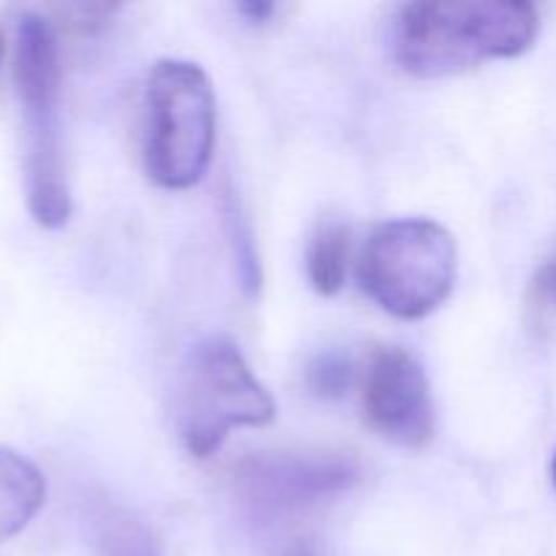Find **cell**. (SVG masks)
Returning a JSON list of instances; mask_svg holds the SVG:
<instances>
[{
	"instance_id": "cell-1",
	"label": "cell",
	"mask_w": 556,
	"mask_h": 556,
	"mask_svg": "<svg viewBox=\"0 0 556 556\" xmlns=\"http://www.w3.org/2000/svg\"><path fill=\"white\" fill-rule=\"evenodd\" d=\"M538 9L521 0L407 3L394 20L391 49L407 74L438 79L483 60L527 52L538 38Z\"/></svg>"
},
{
	"instance_id": "cell-2",
	"label": "cell",
	"mask_w": 556,
	"mask_h": 556,
	"mask_svg": "<svg viewBox=\"0 0 556 556\" xmlns=\"http://www.w3.org/2000/svg\"><path fill=\"white\" fill-rule=\"evenodd\" d=\"M14 81L22 109L27 210L38 226L63 228L71 217V188L60 125V60L52 27L41 14L20 16Z\"/></svg>"
},
{
	"instance_id": "cell-3",
	"label": "cell",
	"mask_w": 556,
	"mask_h": 556,
	"mask_svg": "<svg viewBox=\"0 0 556 556\" xmlns=\"http://www.w3.org/2000/svg\"><path fill=\"white\" fill-rule=\"evenodd\" d=\"M275 421V400L228 337L195 342L179 367L174 429L195 459H210L228 434Z\"/></svg>"
},
{
	"instance_id": "cell-4",
	"label": "cell",
	"mask_w": 556,
	"mask_h": 556,
	"mask_svg": "<svg viewBox=\"0 0 556 556\" xmlns=\"http://www.w3.org/2000/svg\"><path fill=\"white\" fill-rule=\"evenodd\" d=\"M217 103L210 76L190 60H161L144 92L147 177L166 190H188L206 174L215 150Z\"/></svg>"
},
{
	"instance_id": "cell-5",
	"label": "cell",
	"mask_w": 556,
	"mask_h": 556,
	"mask_svg": "<svg viewBox=\"0 0 556 556\" xmlns=\"http://www.w3.org/2000/svg\"><path fill=\"white\" fill-rule=\"evenodd\" d=\"M358 282L394 318H427L456 282L454 237L427 217L383 223L369 233L358 255Z\"/></svg>"
},
{
	"instance_id": "cell-6",
	"label": "cell",
	"mask_w": 556,
	"mask_h": 556,
	"mask_svg": "<svg viewBox=\"0 0 556 556\" xmlns=\"http://www.w3.org/2000/svg\"><path fill=\"white\" fill-rule=\"evenodd\" d=\"M356 478L342 454H255L239 465L237 494L255 519L277 521L348 492Z\"/></svg>"
},
{
	"instance_id": "cell-7",
	"label": "cell",
	"mask_w": 556,
	"mask_h": 556,
	"mask_svg": "<svg viewBox=\"0 0 556 556\" xmlns=\"http://www.w3.org/2000/svg\"><path fill=\"white\" fill-rule=\"evenodd\" d=\"M364 416L369 427L402 448H424L434 434L427 372L402 348L372 351L364 372Z\"/></svg>"
},
{
	"instance_id": "cell-8",
	"label": "cell",
	"mask_w": 556,
	"mask_h": 556,
	"mask_svg": "<svg viewBox=\"0 0 556 556\" xmlns=\"http://www.w3.org/2000/svg\"><path fill=\"white\" fill-rule=\"evenodd\" d=\"M43 476L30 459L0 445V543L20 535L43 505Z\"/></svg>"
},
{
	"instance_id": "cell-9",
	"label": "cell",
	"mask_w": 556,
	"mask_h": 556,
	"mask_svg": "<svg viewBox=\"0 0 556 556\" xmlns=\"http://www.w3.org/2000/svg\"><path fill=\"white\" fill-rule=\"evenodd\" d=\"M348 255H351V228L342 220H324L307 244L309 286L320 296H334L345 286Z\"/></svg>"
},
{
	"instance_id": "cell-10",
	"label": "cell",
	"mask_w": 556,
	"mask_h": 556,
	"mask_svg": "<svg viewBox=\"0 0 556 556\" xmlns=\"http://www.w3.org/2000/svg\"><path fill=\"white\" fill-rule=\"evenodd\" d=\"M98 556H163V543L150 525L117 505L96 514Z\"/></svg>"
},
{
	"instance_id": "cell-11",
	"label": "cell",
	"mask_w": 556,
	"mask_h": 556,
	"mask_svg": "<svg viewBox=\"0 0 556 556\" xmlns=\"http://www.w3.org/2000/svg\"><path fill=\"white\" fill-rule=\"evenodd\" d=\"M223 212H226V231L231 237V250L233 258H237V275L242 280L244 293L255 296L261 291V261L255 253L253 231H250L248 220L242 217L231 193H226V199H223Z\"/></svg>"
},
{
	"instance_id": "cell-12",
	"label": "cell",
	"mask_w": 556,
	"mask_h": 556,
	"mask_svg": "<svg viewBox=\"0 0 556 556\" xmlns=\"http://www.w3.org/2000/svg\"><path fill=\"white\" fill-rule=\"evenodd\" d=\"M353 383V364L351 358L337 351L318 353L307 367V386L315 396L324 400H337L345 394Z\"/></svg>"
},
{
	"instance_id": "cell-13",
	"label": "cell",
	"mask_w": 556,
	"mask_h": 556,
	"mask_svg": "<svg viewBox=\"0 0 556 556\" xmlns=\"http://www.w3.org/2000/svg\"><path fill=\"white\" fill-rule=\"evenodd\" d=\"M535 286H538V293H541L548 304H554L556 307V258L548 261V264L543 266L541 275H538Z\"/></svg>"
},
{
	"instance_id": "cell-14",
	"label": "cell",
	"mask_w": 556,
	"mask_h": 556,
	"mask_svg": "<svg viewBox=\"0 0 556 556\" xmlns=\"http://www.w3.org/2000/svg\"><path fill=\"white\" fill-rule=\"evenodd\" d=\"M239 14L248 16L250 22H266L271 14H275V5L271 3H255V0H248V3L237 5Z\"/></svg>"
},
{
	"instance_id": "cell-15",
	"label": "cell",
	"mask_w": 556,
	"mask_h": 556,
	"mask_svg": "<svg viewBox=\"0 0 556 556\" xmlns=\"http://www.w3.org/2000/svg\"><path fill=\"white\" fill-rule=\"evenodd\" d=\"M3 58H5V30L0 27V65H3Z\"/></svg>"
},
{
	"instance_id": "cell-16",
	"label": "cell",
	"mask_w": 556,
	"mask_h": 556,
	"mask_svg": "<svg viewBox=\"0 0 556 556\" xmlns=\"http://www.w3.org/2000/svg\"><path fill=\"white\" fill-rule=\"evenodd\" d=\"M552 478H554V486H556V454H554V462H552Z\"/></svg>"
}]
</instances>
